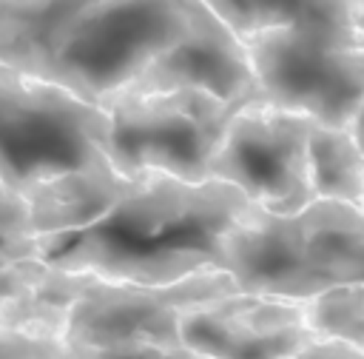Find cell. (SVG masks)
<instances>
[{"label":"cell","mask_w":364,"mask_h":359,"mask_svg":"<svg viewBox=\"0 0 364 359\" xmlns=\"http://www.w3.org/2000/svg\"><path fill=\"white\" fill-rule=\"evenodd\" d=\"M102 108L108 117L105 151L117 174L159 171L185 182H205L210 157L242 105L196 88H173L119 91Z\"/></svg>","instance_id":"4"},{"label":"cell","mask_w":364,"mask_h":359,"mask_svg":"<svg viewBox=\"0 0 364 359\" xmlns=\"http://www.w3.org/2000/svg\"><path fill=\"white\" fill-rule=\"evenodd\" d=\"M40 271H43V262L37 256L11 262V265H0V331H14L17 313L26 302L28 291L34 288Z\"/></svg>","instance_id":"18"},{"label":"cell","mask_w":364,"mask_h":359,"mask_svg":"<svg viewBox=\"0 0 364 359\" xmlns=\"http://www.w3.org/2000/svg\"><path fill=\"white\" fill-rule=\"evenodd\" d=\"M247 205L219 180L185 182L142 171L88 225L34 236V256L105 282L173 285L222 271V239Z\"/></svg>","instance_id":"1"},{"label":"cell","mask_w":364,"mask_h":359,"mask_svg":"<svg viewBox=\"0 0 364 359\" xmlns=\"http://www.w3.org/2000/svg\"><path fill=\"white\" fill-rule=\"evenodd\" d=\"M34 259V231L26 202L0 182V265Z\"/></svg>","instance_id":"17"},{"label":"cell","mask_w":364,"mask_h":359,"mask_svg":"<svg viewBox=\"0 0 364 359\" xmlns=\"http://www.w3.org/2000/svg\"><path fill=\"white\" fill-rule=\"evenodd\" d=\"M264 103L304 114L318 125L350 128L364 103V48L299 28H264L242 37Z\"/></svg>","instance_id":"5"},{"label":"cell","mask_w":364,"mask_h":359,"mask_svg":"<svg viewBox=\"0 0 364 359\" xmlns=\"http://www.w3.org/2000/svg\"><path fill=\"white\" fill-rule=\"evenodd\" d=\"M239 40L264 28H299L341 46H361L350 0H202Z\"/></svg>","instance_id":"12"},{"label":"cell","mask_w":364,"mask_h":359,"mask_svg":"<svg viewBox=\"0 0 364 359\" xmlns=\"http://www.w3.org/2000/svg\"><path fill=\"white\" fill-rule=\"evenodd\" d=\"M63 345L57 339L0 331V359H60Z\"/></svg>","instance_id":"20"},{"label":"cell","mask_w":364,"mask_h":359,"mask_svg":"<svg viewBox=\"0 0 364 359\" xmlns=\"http://www.w3.org/2000/svg\"><path fill=\"white\" fill-rule=\"evenodd\" d=\"M222 271L245 293L301 302L313 296L301 262L299 222L247 205L222 239Z\"/></svg>","instance_id":"10"},{"label":"cell","mask_w":364,"mask_h":359,"mask_svg":"<svg viewBox=\"0 0 364 359\" xmlns=\"http://www.w3.org/2000/svg\"><path fill=\"white\" fill-rule=\"evenodd\" d=\"M196 88L222 103H264L242 40L202 3L191 14L188 31L165 48L125 91Z\"/></svg>","instance_id":"9"},{"label":"cell","mask_w":364,"mask_h":359,"mask_svg":"<svg viewBox=\"0 0 364 359\" xmlns=\"http://www.w3.org/2000/svg\"><path fill=\"white\" fill-rule=\"evenodd\" d=\"M193 9L196 0H94L57 37L40 77L102 105L188 31Z\"/></svg>","instance_id":"3"},{"label":"cell","mask_w":364,"mask_h":359,"mask_svg":"<svg viewBox=\"0 0 364 359\" xmlns=\"http://www.w3.org/2000/svg\"><path fill=\"white\" fill-rule=\"evenodd\" d=\"M361 211H364V205H361Z\"/></svg>","instance_id":"24"},{"label":"cell","mask_w":364,"mask_h":359,"mask_svg":"<svg viewBox=\"0 0 364 359\" xmlns=\"http://www.w3.org/2000/svg\"><path fill=\"white\" fill-rule=\"evenodd\" d=\"M287 359H364V350L338 339H321L313 336L307 339L296 353H290Z\"/></svg>","instance_id":"21"},{"label":"cell","mask_w":364,"mask_h":359,"mask_svg":"<svg viewBox=\"0 0 364 359\" xmlns=\"http://www.w3.org/2000/svg\"><path fill=\"white\" fill-rule=\"evenodd\" d=\"M299 305L313 336L338 339L364 350V285H333Z\"/></svg>","instance_id":"16"},{"label":"cell","mask_w":364,"mask_h":359,"mask_svg":"<svg viewBox=\"0 0 364 359\" xmlns=\"http://www.w3.org/2000/svg\"><path fill=\"white\" fill-rule=\"evenodd\" d=\"M128 185V177L117 174L114 168H100L77 177L57 180L31 197H26V211L34 236L63 234L88 225L97 219Z\"/></svg>","instance_id":"13"},{"label":"cell","mask_w":364,"mask_h":359,"mask_svg":"<svg viewBox=\"0 0 364 359\" xmlns=\"http://www.w3.org/2000/svg\"><path fill=\"white\" fill-rule=\"evenodd\" d=\"M108 117L71 88L0 63V182L20 199L88 171L114 168Z\"/></svg>","instance_id":"2"},{"label":"cell","mask_w":364,"mask_h":359,"mask_svg":"<svg viewBox=\"0 0 364 359\" xmlns=\"http://www.w3.org/2000/svg\"><path fill=\"white\" fill-rule=\"evenodd\" d=\"M94 0H9L0 23V63L40 74L57 37Z\"/></svg>","instance_id":"14"},{"label":"cell","mask_w":364,"mask_h":359,"mask_svg":"<svg viewBox=\"0 0 364 359\" xmlns=\"http://www.w3.org/2000/svg\"><path fill=\"white\" fill-rule=\"evenodd\" d=\"M307 171L313 199L364 205V151L347 128L313 123L307 137Z\"/></svg>","instance_id":"15"},{"label":"cell","mask_w":364,"mask_h":359,"mask_svg":"<svg viewBox=\"0 0 364 359\" xmlns=\"http://www.w3.org/2000/svg\"><path fill=\"white\" fill-rule=\"evenodd\" d=\"M239 291L225 271H208L173 285H125L82 279L60 328V345H182V316L216 296Z\"/></svg>","instance_id":"7"},{"label":"cell","mask_w":364,"mask_h":359,"mask_svg":"<svg viewBox=\"0 0 364 359\" xmlns=\"http://www.w3.org/2000/svg\"><path fill=\"white\" fill-rule=\"evenodd\" d=\"M60 359H202L182 345H63Z\"/></svg>","instance_id":"19"},{"label":"cell","mask_w":364,"mask_h":359,"mask_svg":"<svg viewBox=\"0 0 364 359\" xmlns=\"http://www.w3.org/2000/svg\"><path fill=\"white\" fill-rule=\"evenodd\" d=\"M307 339L299 302L245 291L208 299L179 322L182 348L202 359H287Z\"/></svg>","instance_id":"8"},{"label":"cell","mask_w":364,"mask_h":359,"mask_svg":"<svg viewBox=\"0 0 364 359\" xmlns=\"http://www.w3.org/2000/svg\"><path fill=\"white\" fill-rule=\"evenodd\" d=\"M301 262L313 296L333 285H364V211L313 199L296 214Z\"/></svg>","instance_id":"11"},{"label":"cell","mask_w":364,"mask_h":359,"mask_svg":"<svg viewBox=\"0 0 364 359\" xmlns=\"http://www.w3.org/2000/svg\"><path fill=\"white\" fill-rule=\"evenodd\" d=\"M313 120L270 103L242 105L210 157L208 180L233 185L247 202L293 217L313 202L307 137Z\"/></svg>","instance_id":"6"},{"label":"cell","mask_w":364,"mask_h":359,"mask_svg":"<svg viewBox=\"0 0 364 359\" xmlns=\"http://www.w3.org/2000/svg\"><path fill=\"white\" fill-rule=\"evenodd\" d=\"M353 6V14H355V28L361 34V43H364V0H350Z\"/></svg>","instance_id":"23"},{"label":"cell","mask_w":364,"mask_h":359,"mask_svg":"<svg viewBox=\"0 0 364 359\" xmlns=\"http://www.w3.org/2000/svg\"><path fill=\"white\" fill-rule=\"evenodd\" d=\"M350 134H353V140L358 142V148L364 151V103L358 105V111H355V117H353V123H350V128H347Z\"/></svg>","instance_id":"22"}]
</instances>
